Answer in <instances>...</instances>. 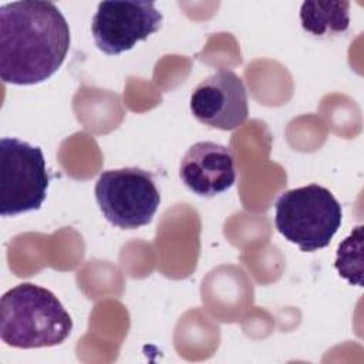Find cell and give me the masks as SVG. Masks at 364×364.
Segmentation results:
<instances>
[{
    "mask_svg": "<svg viewBox=\"0 0 364 364\" xmlns=\"http://www.w3.org/2000/svg\"><path fill=\"white\" fill-rule=\"evenodd\" d=\"M70 27L51 1L23 0L0 7V78L34 85L48 80L64 63Z\"/></svg>",
    "mask_w": 364,
    "mask_h": 364,
    "instance_id": "obj_1",
    "label": "cell"
},
{
    "mask_svg": "<svg viewBox=\"0 0 364 364\" xmlns=\"http://www.w3.org/2000/svg\"><path fill=\"white\" fill-rule=\"evenodd\" d=\"M73 320L50 290L20 283L0 300V337L14 348L54 347L67 340Z\"/></svg>",
    "mask_w": 364,
    "mask_h": 364,
    "instance_id": "obj_2",
    "label": "cell"
},
{
    "mask_svg": "<svg viewBox=\"0 0 364 364\" xmlns=\"http://www.w3.org/2000/svg\"><path fill=\"white\" fill-rule=\"evenodd\" d=\"M341 220L340 202L327 188L317 183L286 191L274 203L277 232L303 252L327 247Z\"/></svg>",
    "mask_w": 364,
    "mask_h": 364,
    "instance_id": "obj_3",
    "label": "cell"
},
{
    "mask_svg": "<svg viewBox=\"0 0 364 364\" xmlns=\"http://www.w3.org/2000/svg\"><path fill=\"white\" fill-rule=\"evenodd\" d=\"M50 176L41 148L17 138L0 141V215L38 210L47 196Z\"/></svg>",
    "mask_w": 364,
    "mask_h": 364,
    "instance_id": "obj_4",
    "label": "cell"
},
{
    "mask_svg": "<svg viewBox=\"0 0 364 364\" xmlns=\"http://www.w3.org/2000/svg\"><path fill=\"white\" fill-rule=\"evenodd\" d=\"M94 193L104 218L119 229H136L148 225L161 203L154 176L141 168L102 172Z\"/></svg>",
    "mask_w": 364,
    "mask_h": 364,
    "instance_id": "obj_5",
    "label": "cell"
},
{
    "mask_svg": "<svg viewBox=\"0 0 364 364\" xmlns=\"http://www.w3.org/2000/svg\"><path fill=\"white\" fill-rule=\"evenodd\" d=\"M162 14L152 1H101L92 17L91 33L98 50L118 55L161 28Z\"/></svg>",
    "mask_w": 364,
    "mask_h": 364,
    "instance_id": "obj_6",
    "label": "cell"
},
{
    "mask_svg": "<svg viewBox=\"0 0 364 364\" xmlns=\"http://www.w3.org/2000/svg\"><path fill=\"white\" fill-rule=\"evenodd\" d=\"M191 112L210 128L232 131L247 119V91L230 70H219L202 80L191 94Z\"/></svg>",
    "mask_w": 364,
    "mask_h": 364,
    "instance_id": "obj_7",
    "label": "cell"
},
{
    "mask_svg": "<svg viewBox=\"0 0 364 364\" xmlns=\"http://www.w3.org/2000/svg\"><path fill=\"white\" fill-rule=\"evenodd\" d=\"M182 183L195 195L212 198L236 182V158L229 146L200 141L193 144L179 164Z\"/></svg>",
    "mask_w": 364,
    "mask_h": 364,
    "instance_id": "obj_8",
    "label": "cell"
},
{
    "mask_svg": "<svg viewBox=\"0 0 364 364\" xmlns=\"http://www.w3.org/2000/svg\"><path fill=\"white\" fill-rule=\"evenodd\" d=\"M300 21L303 30L314 37L343 34L350 26V3L344 0L304 1L300 7Z\"/></svg>",
    "mask_w": 364,
    "mask_h": 364,
    "instance_id": "obj_9",
    "label": "cell"
}]
</instances>
